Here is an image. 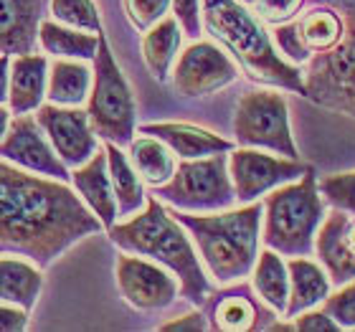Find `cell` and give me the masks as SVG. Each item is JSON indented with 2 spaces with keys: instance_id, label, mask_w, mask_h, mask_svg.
<instances>
[{
  "instance_id": "cell-1",
  "label": "cell",
  "mask_w": 355,
  "mask_h": 332,
  "mask_svg": "<svg viewBox=\"0 0 355 332\" xmlns=\"http://www.w3.org/2000/svg\"><path fill=\"white\" fill-rule=\"evenodd\" d=\"M104 223L64 180L38 175L0 157V256L49 266Z\"/></svg>"
},
{
  "instance_id": "cell-2",
  "label": "cell",
  "mask_w": 355,
  "mask_h": 332,
  "mask_svg": "<svg viewBox=\"0 0 355 332\" xmlns=\"http://www.w3.org/2000/svg\"><path fill=\"white\" fill-rule=\"evenodd\" d=\"M110 241L122 251L140 254L168 272L175 274L180 284V295L196 307H203L211 295V281H208L200 256L196 251L193 238H188V231L178 221L171 211H165L163 200L150 195L145 208L135 213L130 221L114 223L107 229Z\"/></svg>"
},
{
  "instance_id": "cell-3",
  "label": "cell",
  "mask_w": 355,
  "mask_h": 332,
  "mask_svg": "<svg viewBox=\"0 0 355 332\" xmlns=\"http://www.w3.org/2000/svg\"><path fill=\"white\" fill-rule=\"evenodd\" d=\"M200 18L203 28L239 61L252 82L300 96L307 94L302 69L277 51L264 21L249 6L239 0H200Z\"/></svg>"
},
{
  "instance_id": "cell-4",
  "label": "cell",
  "mask_w": 355,
  "mask_h": 332,
  "mask_svg": "<svg viewBox=\"0 0 355 332\" xmlns=\"http://www.w3.org/2000/svg\"><path fill=\"white\" fill-rule=\"evenodd\" d=\"M264 203L254 200L236 211H214V213H188L173 211L193 238L200 261L218 284H236L252 277L259 256L261 218Z\"/></svg>"
},
{
  "instance_id": "cell-5",
  "label": "cell",
  "mask_w": 355,
  "mask_h": 332,
  "mask_svg": "<svg viewBox=\"0 0 355 332\" xmlns=\"http://www.w3.org/2000/svg\"><path fill=\"white\" fill-rule=\"evenodd\" d=\"M325 221V200L320 193L315 168L266 193L264 246L282 256H310L318 231Z\"/></svg>"
},
{
  "instance_id": "cell-6",
  "label": "cell",
  "mask_w": 355,
  "mask_h": 332,
  "mask_svg": "<svg viewBox=\"0 0 355 332\" xmlns=\"http://www.w3.org/2000/svg\"><path fill=\"white\" fill-rule=\"evenodd\" d=\"M338 8L343 33L333 49L312 53L304 64L307 99L355 119V0H325Z\"/></svg>"
},
{
  "instance_id": "cell-7",
  "label": "cell",
  "mask_w": 355,
  "mask_h": 332,
  "mask_svg": "<svg viewBox=\"0 0 355 332\" xmlns=\"http://www.w3.org/2000/svg\"><path fill=\"white\" fill-rule=\"evenodd\" d=\"M87 102L89 122L96 137L127 148L135 137V117H137L135 94L112 53L104 30L99 33V49L94 56V82H92Z\"/></svg>"
},
{
  "instance_id": "cell-8",
  "label": "cell",
  "mask_w": 355,
  "mask_h": 332,
  "mask_svg": "<svg viewBox=\"0 0 355 332\" xmlns=\"http://www.w3.org/2000/svg\"><path fill=\"white\" fill-rule=\"evenodd\" d=\"M153 195L188 213H214L234 206L236 193L229 175V152L180 160L168 183L153 188Z\"/></svg>"
},
{
  "instance_id": "cell-9",
  "label": "cell",
  "mask_w": 355,
  "mask_h": 332,
  "mask_svg": "<svg viewBox=\"0 0 355 332\" xmlns=\"http://www.w3.org/2000/svg\"><path fill=\"white\" fill-rule=\"evenodd\" d=\"M234 142L239 148H257L300 160L284 94L257 89L241 96L234 112Z\"/></svg>"
},
{
  "instance_id": "cell-10",
  "label": "cell",
  "mask_w": 355,
  "mask_h": 332,
  "mask_svg": "<svg viewBox=\"0 0 355 332\" xmlns=\"http://www.w3.org/2000/svg\"><path fill=\"white\" fill-rule=\"evenodd\" d=\"M114 277H117L122 299L140 312L165 310L180 295L175 274L140 254H130V251L119 254L114 264Z\"/></svg>"
},
{
  "instance_id": "cell-11",
  "label": "cell",
  "mask_w": 355,
  "mask_h": 332,
  "mask_svg": "<svg viewBox=\"0 0 355 332\" xmlns=\"http://www.w3.org/2000/svg\"><path fill=\"white\" fill-rule=\"evenodd\" d=\"M307 168L310 165H302L300 160L277 157L257 148H234L229 155V175L239 203L259 200L274 188L297 180Z\"/></svg>"
},
{
  "instance_id": "cell-12",
  "label": "cell",
  "mask_w": 355,
  "mask_h": 332,
  "mask_svg": "<svg viewBox=\"0 0 355 332\" xmlns=\"http://www.w3.org/2000/svg\"><path fill=\"white\" fill-rule=\"evenodd\" d=\"M173 89L185 99L211 96L236 82V64L211 41H196L178 53L175 67L171 71Z\"/></svg>"
},
{
  "instance_id": "cell-13",
  "label": "cell",
  "mask_w": 355,
  "mask_h": 332,
  "mask_svg": "<svg viewBox=\"0 0 355 332\" xmlns=\"http://www.w3.org/2000/svg\"><path fill=\"white\" fill-rule=\"evenodd\" d=\"M0 157L23 170L38 173V175H49L56 177V180H64V183H71L69 165L53 150L46 132L38 125L36 114L33 117L31 114H13L10 117L6 137L0 140Z\"/></svg>"
},
{
  "instance_id": "cell-14",
  "label": "cell",
  "mask_w": 355,
  "mask_h": 332,
  "mask_svg": "<svg viewBox=\"0 0 355 332\" xmlns=\"http://www.w3.org/2000/svg\"><path fill=\"white\" fill-rule=\"evenodd\" d=\"M36 119L69 168L84 165L99 150V137L92 130L87 110L46 102L36 110Z\"/></svg>"
},
{
  "instance_id": "cell-15",
  "label": "cell",
  "mask_w": 355,
  "mask_h": 332,
  "mask_svg": "<svg viewBox=\"0 0 355 332\" xmlns=\"http://www.w3.org/2000/svg\"><path fill=\"white\" fill-rule=\"evenodd\" d=\"M315 251L322 269L330 277V284H348L355 279V216L338 211L325 216L315 238Z\"/></svg>"
},
{
  "instance_id": "cell-16",
  "label": "cell",
  "mask_w": 355,
  "mask_h": 332,
  "mask_svg": "<svg viewBox=\"0 0 355 332\" xmlns=\"http://www.w3.org/2000/svg\"><path fill=\"white\" fill-rule=\"evenodd\" d=\"M140 134H153L165 142L173 150V155H178L180 160H198L216 152H231L236 148V142L188 122H150L140 127Z\"/></svg>"
},
{
  "instance_id": "cell-17",
  "label": "cell",
  "mask_w": 355,
  "mask_h": 332,
  "mask_svg": "<svg viewBox=\"0 0 355 332\" xmlns=\"http://www.w3.org/2000/svg\"><path fill=\"white\" fill-rule=\"evenodd\" d=\"M71 185L82 195L84 203L94 211L96 218L104 223V231L114 226V221H117V200H114V191H112L104 145L89 157L87 163L71 170Z\"/></svg>"
},
{
  "instance_id": "cell-18",
  "label": "cell",
  "mask_w": 355,
  "mask_h": 332,
  "mask_svg": "<svg viewBox=\"0 0 355 332\" xmlns=\"http://www.w3.org/2000/svg\"><path fill=\"white\" fill-rule=\"evenodd\" d=\"M44 0H0V53L23 56L38 44Z\"/></svg>"
},
{
  "instance_id": "cell-19",
  "label": "cell",
  "mask_w": 355,
  "mask_h": 332,
  "mask_svg": "<svg viewBox=\"0 0 355 332\" xmlns=\"http://www.w3.org/2000/svg\"><path fill=\"white\" fill-rule=\"evenodd\" d=\"M49 87V56L46 53H23L10 59V87H8V110L13 114H31L46 99Z\"/></svg>"
},
{
  "instance_id": "cell-20",
  "label": "cell",
  "mask_w": 355,
  "mask_h": 332,
  "mask_svg": "<svg viewBox=\"0 0 355 332\" xmlns=\"http://www.w3.org/2000/svg\"><path fill=\"white\" fill-rule=\"evenodd\" d=\"M289 269V302L284 317H295L300 312L322 304L330 295V277L322 264H315L304 256H292L287 261Z\"/></svg>"
},
{
  "instance_id": "cell-21",
  "label": "cell",
  "mask_w": 355,
  "mask_h": 332,
  "mask_svg": "<svg viewBox=\"0 0 355 332\" xmlns=\"http://www.w3.org/2000/svg\"><path fill=\"white\" fill-rule=\"evenodd\" d=\"M180 41H183V28L175 21V15H165L163 21H157L153 28L145 30L140 44L142 59L150 74L155 76V82L171 79V69L180 51Z\"/></svg>"
},
{
  "instance_id": "cell-22",
  "label": "cell",
  "mask_w": 355,
  "mask_h": 332,
  "mask_svg": "<svg viewBox=\"0 0 355 332\" xmlns=\"http://www.w3.org/2000/svg\"><path fill=\"white\" fill-rule=\"evenodd\" d=\"M94 82V69L79 59H56L49 67L46 99L61 107H82L89 99Z\"/></svg>"
},
{
  "instance_id": "cell-23",
  "label": "cell",
  "mask_w": 355,
  "mask_h": 332,
  "mask_svg": "<svg viewBox=\"0 0 355 332\" xmlns=\"http://www.w3.org/2000/svg\"><path fill=\"white\" fill-rule=\"evenodd\" d=\"M44 289L41 266L26 259L0 256V302L18 304L23 310H33Z\"/></svg>"
},
{
  "instance_id": "cell-24",
  "label": "cell",
  "mask_w": 355,
  "mask_h": 332,
  "mask_svg": "<svg viewBox=\"0 0 355 332\" xmlns=\"http://www.w3.org/2000/svg\"><path fill=\"white\" fill-rule=\"evenodd\" d=\"M104 150H107L112 191H114V200H117V216L130 218V216L140 213L145 203H148V195H145V188H142V177L137 175V170L132 168L130 157L122 152L119 145L104 142Z\"/></svg>"
},
{
  "instance_id": "cell-25",
  "label": "cell",
  "mask_w": 355,
  "mask_h": 332,
  "mask_svg": "<svg viewBox=\"0 0 355 332\" xmlns=\"http://www.w3.org/2000/svg\"><path fill=\"white\" fill-rule=\"evenodd\" d=\"M99 33L71 28V26L46 18L38 26V44L46 51V56H53V59L94 61L96 49H99Z\"/></svg>"
},
{
  "instance_id": "cell-26",
  "label": "cell",
  "mask_w": 355,
  "mask_h": 332,
  "mask_svg": "<svg viewBox=\"0 0 355 332\" xmlns=\"http://www.w3.org/2000/svg\"><path fill=\"white\" fill-rule=\"evenodd\" d=\"M252 287L261 297V302L274 312L284 315L289 302V269L284 264L282 254L272 249H264L257 256V264L252 269Z\"/></svg>"
},
{
  "instance_id": "cell-27",
  "label": "cell",
  "mask_w": 355,
  "mask_h": 332,
  "mask_svg": "<svg viewBox=\"0 0 355 332\" xmlns=\"http://www.w3.org/2000/svg\"><path fill=\"white\" fill-rule=\"evenodd\" d=\"M130 163L137 170V175L142 177V183H148L150 188L168 183L173 173H175L173 150L157 137H153V134L132 137V142H130Z\"/></svg>"
},
{
  "instance_id": "cell-28",
  "label": "cell",
  "mask_w": 355,
  "mask_h": 332,
  "mask_svg": "<svg viewBox=\"0 0 355 332\" xmlns=\"http://www.w3.org/2000/svg\"><path fill=\"white\" fill-rule=\"evenodd\" d=\"M261 312L252 297L236 289V292H226L214 302L211 312V327L223 332H246L259 327Z\"/></svg>"
},
{
  "instance_id": "cell-29",
  "label": "cell",
  "mask_w": 355,
  "mask_h": 332,
  "mask_svg": "<svg viewBox=\"0 0 355 332\" xmlns=\"http://www.w3.org/2000/svg\"><path fill=\"white\" fill-rule=\"evenodd\" d=\"M53 21L71 26V28L99 33L102 30V18L94 0H49Z\"/></svg>"
},
{
  "instance_id": "cell-30",
  "label": "cell",
  "mask_w": 355,
  "mask_h": 332,
  "mask_svg": "<svg viewBox=\"0 0 355 332\" xmlns=\"http://www.w3.org/2000/svg\"><path fill=\"white\" fill-rule=\"evenodd\" d=\"M320 193L322 198L338 211H348L355 216V170L350 173H338L320 180Z\"/></svg>"
},
{
  "instance_id": "cell-31",
  "label": "cell",
  "mask_w": 355,
  "mask_h": 332,
  "mask_svg": "<svg viewBox=\"0 0 355 332\" xmlns=\"http://www.w3.org/2000/svg\"><path fill=\"white\" fill-rule=\"evenodd\" d=\"M127 13V21L132 23L137 30L153 28L157 21H163L171 10V0H122Z\"/></svg>"
},
{
  "instance_id": "cell-32",
  "label": "cell",
  "mask_w": 355,
  "mask_h": 332,
  "mask_svg": "<svg viewBox=\"0 0 355 332\" xmlns=\"http://www.w3.org/2000/svg\"><path fill=\"white\" fill-rule=\"evenodd\" d=\"M272 41H274V46H277V51H279L289 64H295V67H304L307 59H310V51H307V46L302 44V36H300L295 21L274 26Z\"/></svg>"
},
{
  "instance_id": "cell-33",
  "label": "cell",
  "mask_w": 355,
  "mask_h": 332,
  "mask_svg": "<svg viewBox=\"0 0 355 332\" xmlns=\"http://www.w3.org/2000/svg\"><path fill=\"white\" fill-rule=\"evenodd\" d=\"M322 310L343 327V330H355V279L343 284L335 295H327L322 299Z\"/></svg>"
},
{
  "instance_id": "cell-34",
  "label": "cell",
  "mask_w": 355,
  "mask_h": 332,
  "mask_svg": "<svg viewBox=\"0 0 355 332\" xmlns=\"http://www.w3.org/2000/svg\"><path fill=\"white\" fill-rule=\"evenodd\" d=\"M307 0H254L252 10L259 15L266 26H282L295 21Z\"/></svg>"
},
{
  "instance_id": "cell-35",
  "label": "cell",
  "mask_w": 355,
  "mask_h": 332,
  "mask_svg": "<svg viewBox=\"0 0 355 332\" xmlns=\"http://www.w3.org/2000/svg\"><path fill=\"white\" fill-rule=\"evenodd\" d=\"M173 15L183 28V36L198 38L203 33V18H200V0H171Z\"/></svg>"
},
{
  "instance_id": "cell-36",
  "label": "cell",
  "mask_w": 355,
  "mask_h": 332,
  "mask_svg": "<svg viewBox=\"0 0 355 332\" xmlns=\"http://www.w3.org/2000/svg\"><path fill=\"white\" fill-rule=\"evenodd\" d=\"M292 327L300 332H335L340 330V325L335 322L325 310H304L300 315H295V322Z\"/></svg>"
},
{
  "instance_id": "cell-37",
  "label": "cell",
  "mask_w": 355,
  "mask_h": 332,
  "mask_svg": "<svg viewBox=\"0 0 355 332\" xmlns=\"http://www.w3.org/2000/svg\"><path fill=\"white\" fill-rule=\"evenodd\" d=\"M28 327V310L0 302V332H21Z\"/></svg>"
},
{
  "instance_id": "cell-38",
  "label": "cell",
  "mask_w": 355,
  "mask_h": 332,
  "mask_svg": "<svg viewBox=\"0 0 355 332\" xmlns=\"http://www.w3.org/2000/svg\"><path fill=\"white\" fill-rule=\"evenodd\" d=\"M160 330H165V332H203V330H208V322H206V317L200 315V312H191V315H180V317H175V320H171V322H165V325H160Z\"/></svg>"
},
{
  "instance_id": "cell-39",
  "label": "cell",
  "mask_w": 355,
  "mask_h": 332,
  "mask_svg": "<svg viewBox=\"0 0 355 332\" xmlns=\"http://www.w3.org/2000/svg\"><path fill=\"white\" fill-rule=\"evenodd\" d=\"M10 59L0 53V104H8V87H10Z\"/></svg>"
},
{
  "instance_id": "cell-40",
  "label": "cell",
  "mask_w": 355,
  "mask_h": 332,
  "mask_svg": "<svg viewBox=\"0 0 355 332\" xmlns=\"http://www.w3.org/2000/svg\"><path fill=\"white\" fill-rule=\"evenodd\" d=\"M10 117H13V112L8 110L6 104H0V140L6 137L8 132V125H10Z\"/></svg>"
},
{
  "instance_id": "cell-41",
  "label": "cell",
  "mask_w": 355,
  "mask_h": 332,
  "mask_svg": "<svg viewBox=\"0 0 355 332\" xmlns=\"http://www.w3.org/2000/svg\"><path fill=\"white\" fill-rule=\"evenodd\" d=\"M239 3H244V6H252L254 0H239Z\"/></svg>"
}]
</instances>
